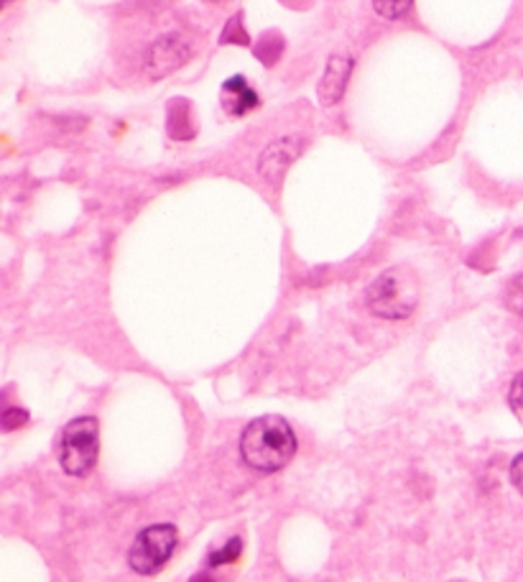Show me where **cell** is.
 <instances>
[{
    "label": "cell",
    "instance_id": "6da1fadb",
    "mask_svg": "<svg viewBox=\"0 0 523 582\" xmlns=\"http://www.w3.org/2000/svg\"><path fill=\"white\" fill-rule=\"evenodd\" d=\"M240 455L256 473H278L297 455V434L282 417H258L240 434Z\"/></svg>",
    "mask_w": 523,
    "mask_h": 582
},
{
    "label": "cell",
    "instance_id": "7a4b0ae2",
    "mask_svg": "<svg viewBox=\"0 0 523 582\" xmlns=\"http://www.w3.org/2000/svg\"><path fill=\"white\" fill-rule=\"evenodd\" d=\"M422 297V286L411 269L396 267L383 271L368 289V309L383 320H409Z\"/></svg>",
    "mask_w": 523,
    "mask_h": 582
},
{
    "label": "cell",
    "instance_id": "3957f363",
    "mask_svg": "<svg viewBox=\"0 0 523 582\" xmlns=\"http://www.w3.org/2000/svg\"><path fill=\"white\" fill-rule=\"evenodd\" d=\"M100 453V424L95 417H79L64 426L59 439V466L72 478L90 473Z\"/></svg>",
    "mask_w": 523,
    "mask_h": 582
},
{
    "label": "cell",
    "instance_id": "277c9868",
    "mask_svg": "<svg viewBox=\"0 0 523 582\" xmlns=\"http://www.w3.org/2000/svg\"><path fill=\"white\" fill-rule=\"evenodd\" d=\"M176 540L179 536H176V527L172 524H153L144 529L128 552L130 570L138 574H157L159 570H164V565L172 559L176 549Z\"/></svg>",
    "mask_w": 523,
    "mask_h": 582
},
{
    "label": "cell",
    "instance_id": "5b68a950",
    "mask_svg": "<svg viewBox=\"0 0 523 582\" xmlns=\"http://www.w3.org/2000/svg\"><path fill=\"white\" fill-rule=\"evenodd\" d=\"M189 54H191V49L184 36L179 34L159 36V39L149 47V51H146V62H144L146 75H149L151 79H161V77L172 75L174 70H179L182 64L187 62Z\"/></svg>",
    "mask_w": 523,
    "mask_h": 582
},
{
    "label": "cell",
    "instance_id": "8992f818",
    "mask_svg": "<svg viewBox=\"0 0 523 582\" xmlns=\"http://www.w3.org/2000/svg\"><path fill=\"white\" fill-rule=\"evenodd\" d=\"M299 151H301L299 138H278L276 144H271L269 149L261 153V161H258V174L271 184L282 182V176L286 174V169L291 166V161L299 157Z\"/></svg>",
    "mask_w": 523,
    "mask_h": 582
},
{
    "label": "cell",
    "instance_id": "52a82bcc",
    "mask_svg": "<svg viewBox=\"0 0 523 582\" xmlns=\"http://www.w3.org/2000/svg\"><path fill=\"white\" fill-rule=\"evenodd\" d=\"M352 72L350 57H329L327 67H324L322 83H320V100L322 106H337L343 100L345 90H348Z\"/></svg>",
    "mask_w": 523,
    "mask_h": 582
},
{
    "label": "cell",
    "instance_id": "ba28073f",
    "mask_svg": "<svg viewBox=\"0 0 523 582\" xmlns=\"http://www.w3.org/2000/svg\"><path fill=\"white\" fill-rule=\"evenodd\" d=\"M258 102H261L258 100V92L246 83V77L235 75L223 83V108L231 115L235 117L246 115L250 110L258 108Z\"/></svg>",
    "mask_w": 523,
    "mask_h": 582
},
{
    "label": "cell",
    "instance_id": "9c48e42d",
    "mask_svg": "<svg viewBox=\"0 0 523 582\" xmlns=\"http://www.w3.org/2000/svg\"><path fill=\"white\" fill-rule=\"evenodd\" d=\"M411 5H414V0H373L375 13L388 21L403 18L411 11Z\"/></svg>",
    "mask_w": 523,
    "mask_h": 582
},
{
    "label": "cell",
    "instance_id": "30bf717a",
    "mask_svg": "<svg viewBox=\"0 0 523 582\" xmlns=\"http://www.w3.org/2000/svg\"><path fill=\"white\" fill-rule=\"evenodd\" d=\"M240 547H242V542L238 540V536H233V540L227 542V547H223L220 552H215V555H210V567L235 562V559L240 557Z\"/></svg>",
    "mask_w": 523,
    "mask_h": 582
},
{
    "label": "cell",
    "instance_id": "8fae6325",
    "mask_svg": "<svg viewBox=\"0 0 523 582\" xmlns=\"http://www.w3.org/2000/svg\"><path fill=\"white\" fill-rule=\"evenodd\" d=\"M508 404H511L513 414L523 424V373L515 375V381L511 383V394H508Z\"/></svg>",
    "mask_w": 523,
    "mask_h": 582
},
{
    "label": "cell",
    "instance_id": "7c38bea8",
    "mask_svg": "<svg viewBox=\"0 0 523 582\" xmlns=\"http://www.w3.org/2000/svg\"><path fill=\"white\" fill-rule=\"evenodd\" d=\"M223 44H240V47H246V44H248V34L242 32V26H240V13H238V16H233L231 24L225 26Z\"/></svg>",
    "mask_w": 523,
    "mask_h": 582
},
{
    "label": "cell",
    "instance_id": "4fadbf2b",
    "mask_svg": "<svg viewBox=\"0 0 523 582\" xmlns=\"http://www.w3.org/2000/svg\"><path fill=\"white\" fill-rule=\"evenodd\" d=\"M26 422H28V411H24V409L9 407V409L3 411V430L5 432L18 430V426H24Z\"/></svg>",
    "mask_w": 523,
    "mask_h": 582
},
{
    "label": "cell",
    "instance_id": "5bb4252c",
    "mask_svg": "<svg viewBox=\"0 0 523 582\" xmlns=\"http://www.w3.org/2000/svg\"><path fill=\"white\" fill-rule=\"evenodd\" d=\"M511 481L515 488H519V493L523 496V455H519V458L513 460V466H511Z\"/></svg>",
    "mask_w": 523,
    "mask_h": 582
},
{
    "label": "cell",
    "instance_id": "9a60e30c",
    "mask_svg": "<svg viewBox=\"0 0 523 582\" xmlns=\"http://www.w3.org/2000/svg\"><path fill=\"white\" fill-rule=\"evenodd\" d=\"M3 3H11V0H3Z\"/></svg>",
    "mask_w": 523,
    "mask_h": 582
}]
</instances>
